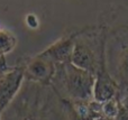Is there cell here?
<instances>
[{"label":"cell","instance_id":"6da1fadb","mask_svg":"<svg viewBox=\"0 0 128 120\" xmlns=\"http://www.w3.org/2000/svg\"><path fill=\"white\" fill-rule=\"evenodd\" d=\"M96 75L79 69L71 62L56 64V71L51 85L56 92L62 91L64 101L93 100Z\"/></svg>","mask_w":128,"mask_h":120},{"label":"cell","instance_id":"7a4b0ae2","mask_svg":"<svg viewBox=\"0 0 128 120\" xmlns=\"http://www.w3.org/2000/svg\"><path fill=\"white\" fill-rule=\"evenodd\" d=\"M25 80L22 66L9 67L0 57V119L19 93Z\"/></svg>","mask_w":128,"mask_h":120},{"label":"cell","instance_id":"3957f363","mask_svg":"<svg viewBox=\"0 0 128 120\" xmlns=\"http://www.w3.org/2000/svg\"><path fill=\"white\" fill-rule=\"evenodd\" d=\"M25 79L42 85H51L56 71V64L40 54L29 58L24 65Z\"/></svg>","mask_w":128,"mask_h":120},{"label":"cell","instance_id":"277c9868","mask_svg":"<svg viewBox=\"0 0 128 120\" xmlns=\"http://www.w3.org/2000/svg\"><path fill=\"white\" fill-rule=\"evenodd\" d=\"M116 93H117V84L106 71L104 62L101 61L100 67L96 74L93 100L99 103H104L116 98Z\"/></svg>","mask_w":128,"mask_h":120},{"label":"cell","instance_id":"5b68a950","mask_svg":"<svg viewBox=\"0 0 128 120\" xmlns=\"http://www.w3.org/2000/svg\"><path fill=\"white\" fill-rule=\"evenodd\" d=\"M71 63L79 69L88 71L94 75L100 67V64L91 47L82 40L76 39H75L72 56H71Z\"/></svg>","mask_w":128,"mask_h":120},{"label":"cell","instance_id":"8992f818","mask_svg":"<svg viewBox=\"0 0 128 120\" xmlns=\"http://www.w3.org/2000/svg\"><path fill=\"white\" fill-rule=\"evenodd\" d=\"M75 43V36H64L61 39L56 40L52 45H50L46 49L40 53L42 56L50 58L55 64H62V63L71 62L73 47Z\"/></svg>","mask_w":128,"mask_h":120},{"label":"cell","instance_id":"52a82bcc","mask_svg":"<svg viewBox=\"0 0 128 120\" xmlns=\"http://www.w3.org/2000/svg\"><path fill=\"white\" fill-rule=\"evenodd\" d=\"M16 42V37L10 31L0 29V56H4L6 53L14 49Z\"/></svg>","mask_w":128,"mask_h":120},{"label":"cell","instance_id":"ba28073f","mask_svg":"<svg viewBox=\"0 0 128 120\" xmlns=\"http://www.w3.org/2000/svg\"><path fill=\"white\" fill-rule=\"evenodd\" d=\"M119 75L125 82H128V47L122 52L118 62Z\"/></svg>","mask_w":128,"mask_h":120},{"label":"cell","instance_id":"9c48e42d","mask_svg":"<svg viewBox=\"0 0 128 120\" xmlns=\"http://www.w3.org/2000/svg\"><path fill=\"white\" fill-rule=\"evenodd\" d=\"M115 120H128V100L120 103L119 112H118Z\"/></svg>","mask_w":128,"mask_h":120},{"label":"cell","instance_id":"30bf717a","mask_svg":"<svg viewBox=\"0 0 128 120\" xmlns=\"http://www.w3.org/2000/svg\"><path fill=\"white\" fill-rule=\"evenodd\" d=\"M26 25L32 29H36L40 26V20H38L37 16L33 15V13H29L26 17Z\"/></svg>","mask_w":128,"mask_h":120},{"label":"cell","instance_id":"8fae6325","mask_svg":"<svg viewBox=\"0 0 128 120\" xmlns=\"http://www.w3.org/2000/svg\"><path fill=\"white\" fill-rule=\"evenodd\" d=\"M96 120H108V119H106V118H99V119H96Z\"/></svg>","mask_w":128,"mask_h":120}]
</instances>
